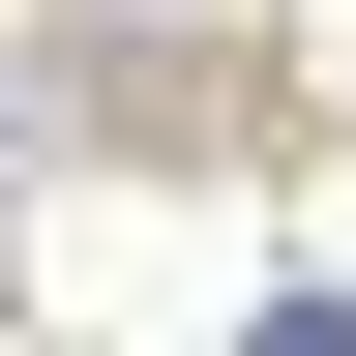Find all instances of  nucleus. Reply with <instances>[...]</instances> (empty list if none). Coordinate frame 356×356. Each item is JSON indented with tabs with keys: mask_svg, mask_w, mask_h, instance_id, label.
<instances>
[{
	"mask_svg": "<svg viewBox=\"0 0 356 356\" xmlns=\"http://www.w3.org/2000/svg\"><path fill=\"white\" fill-rule=\"evenodd\" d=\"M238 356H356V297H297V327H238Z\"/></svg>",
	"mask_w": 356,
	"mask_h": 356,
	"instance_id": "1",
	"label": "nucleus"
}]
</instances>
